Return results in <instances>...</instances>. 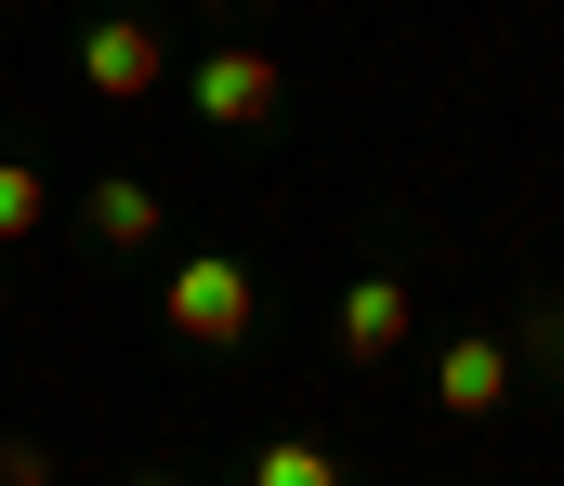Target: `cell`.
<instances>
[{
    "label": "cell",
    "mask_w": 564,
    "mask_h": 486,
    "mask_svg": "<svg viewBox=\"0 0 564 486\" xmlns=\"http://www.w3.org/2000/svg\"><path fill=\"white\" fill-rule=\"evenodd\" d=\"M158 316L184 328V342H250V263H224V250H197V263H171V290H158Z\"/></svg>",
    "instance_id": "cell-1"
},
{
    "label": "cell",
    "mask_w": 564,
    "mask_h": 486,
    "mask_svg": "<svg viewBox=\"0 0 564 486\" xmlns=\"http://www.w3.org/2000/svg\"><path fill=\"white\" fill-rule=\"evenodd\" d=\"M79 79H93L106 106H144V93L171 79V53H158V26H144V13H106V26L79 40Z\"/></svg>",
    "instance_id": "cell-2"
},
{
    "label": "cell",
    "mask_w": 564,
    "mask_h": 486,
    "mask_svg": "<svg viewBox=\"0 0 564 486\" xmlns=\"http://www.w3.org/2000/svg\"><path fill=\"white\" fill-rule=\"evenodd\" d=\"M13 237H40V171L26 159H0V250H13Z\"/></svg>",
    "instance_id": "cell-8"
},
{
    "label": "cell",
    "mask_w": 564,
    "mask_h": 486,
    "mask_svg": "<svg viewBox=\"0 0 564 486\" xmlns=\"http://www.w3.org/2000/svg\"><path fill=\"white\" fill-rule=\"evenodd\" d=\"M0 486H53V447L40 434H0Z\"/></svg>",
    "instance_id": "cell-9"
},
{
    "label": "cell",
    "mask_w": 564,
    "mask_h": 486,
    "mask_svg": "<svg viewBox=\"0 0 564 486\" xmlns=\"http://www.w3.org/2000/svg\"><path fill=\"white\" fill-rule=\"evenodd\" d=\"M408 328H421V303H408V277H355V290H341V355H355V368L408 355Z\"/></svg>",
    "instance_id": "cell-5"
},
{
    "label": "cell",
    "mask_w": 564,
    "mask_h": 486,
    "mask_svg": "<svg viewBox=\"0 0 564 486\" xmlns=\"http://www.w3.org/2000/svg\"><path fill=\"white\" fill-rule=\"evenodd\" d=\"M132 486H184V474H132Z\"/></svg>",
    "instance_id": "cell-11"
},
{
    "label": "cell",
    "mask_w": 564,
    "mask_h": 486,
    "mask_svg": "<svg viewBox=\"0 0 564 486\" xmlns=\"http://www.w3.org/2000/svg\"><path fill=\"white\" fill-rule=\"evenodd\" d=\"M525 328H539V355H552V395H564V303H539Z\"/></svg>",
    "instance_id": "cell-10"
},
{
    "label": "cell",
    "mask_w": 564,
    "mask_h": 486,
    "mask_svg": "<svg viewBox=\"0 0 564 486\" xmlns=\"http://www.w3.org/2000/svg\"><path fill=\"white\" fill-rule=\"evenodd\" d=\"M79 224H93V250H144V237H158V197H144V184H93Z\"/></svg>",
    "instance_id": "cell-6"
},
{
    "label": "cell",
    "mask_w": 564,
    "mask_h": 486,
    "mask_svg": "<svg viewBox=\"0 0 564 486\" xmlns=\"http://www.w3.org/2000/svg\"><path fill=\"white\" fill-rule=\"evenodd\" d=\"M250 486H341V461H328V447H302V434H276V447L250 461Z\"/></svg>",
    "instance_id": "cell-7"
},
{
    "label": "cell",
    "mask_w": 564,
    "mask_h": 486,
    "mask_svg": "<svg viewBox=\"0 0 564 486\" xmlns=\"http://www.w3.org/2000/svg\"><path fill=\"white\" fill-rule=\"evenodd\" d=\"M433 408H446V421H499V408H512V342H499V328L446 342V355H433Z\"/></svg>",
    "instance_id": "cell-3"
},
{
    "label": "cell",
    "mask_w": 564,
    "mask_h": 486,
    "mask_svg": "<svg viewBox=\"0 0 564 486\" xmlns=\"http://www.w3.org/2000/svg\"><path fill=\"white\" fill-rule=\"evenodd\" d=\"M276 53H250V40H224V53H197V119H224V132H250V119H276Z\"/></svg>",
    "instance_id": "cell-4"
}]
</instances>
